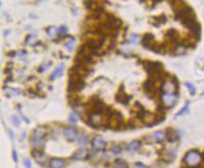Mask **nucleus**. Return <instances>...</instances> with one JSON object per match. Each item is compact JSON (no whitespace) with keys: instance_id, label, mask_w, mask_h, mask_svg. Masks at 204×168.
Segmentation results:
<instances>
[{"instance_id":"1","label":"nucleus","mask_w":204,"mask_h":168,"mask_svg":"<svg viewBox=\"0 0 204 168\" xmlns=\"http://www.w3.org/2000/svg\"><path fill=\"white\" fill-rule=\"evenodd\" d=\"M183 163L187 166L194 167L202 163V156L201 153L198 150L194 149V150H190L185 154L184 158H183Z\"/></svg>"},{"instance_id":"2","label":"nucleus","mask_w":204,"mask_h":168,"mask_svg":"<svg viewBox=\"0 0 204 168\" xmlns=\"http://www.w3.org/2000/svg\"><path fill=\"white\" fill-rule=\"evenodd\" d=\"M85 87V82L84 81H76L73 77H68V92L69 95H73L81 91Z\"/></svg>"},{"instance_id":"3","label":"nucleus","mask_w":204,"mask_h":168,"mask_svg":"<svg viewBox=\"0 0 204 168\" xmlns=\"http://www.w3.org/2000/svg\"><path fill=\"white\" fill-rule=\"evenodd\" d=\"M31 154H32V156L34 157V159L38 164L41 165V166H43V167L47 166L48 158L46 157V155H45V153H44L43 150H35V149H33Z\"/></svg>"},{"instance_id":"4","label":"nucleus","mask_w":204,"mask_h":168,"mask_svg":"<svg viewBox=\"0 0 204 168\" xmlns=\"http://www.w3.org/2000/svg\"><path fill=\"white\" fill-rule=\"evenodd\" d=\"M161 99V104H163L164 106H169V108H172L176 102V96L174 94H167V93H162L160 96Z\"/></svg>"},{"instance_id":"5","label":"nucleus","mask_w":204,"mask_h":168,"mask_svg":"<svg viewBox=\"0 0 204 168\" xmlns=\"http://www.w3.org/2000/svg\"><path fill=\"white\" fill-rule=\"evenodd\" d=\"M194 14V11H193V8L190 7V6H185L181 11L176 12V15H174V20H183L185 18H189V16L193 15Z\"/></svg>"},{"instance_id":"6","label":"nucleus","mask_w":204,"mask_h":168,"mask_svg":"<svg viewBox=\"0 0 204 168\" xmlns=\"http://www.w3.org/2000/svg\"><path fill=\"white\" fill-rule=\"evenodd\" d=\"M30 144L35 150H43L44 144H45V138L32 134V136L30 138Z\"/></svg>"},{"instance_id":"7","label":"nucleus","mask_w":204,"mask_h":168,"mask_svg":"<svg viewBox=\"0 0 204 168\" xmlns=\"http://www.w3.org/2000/svg\"><path fill=\"white\" fill-rule=\"evenodd\" d=\"M78 134L79 131H76L73 127H64V138H66L69 142H76V138L78 136Z\"/></svg>"},{"instance_id":"8","label":"nucleus","mask_w":204,"mask_h":168,"mask_svg":"<svg viewBox=\"0 0 204 168\" xmlns=\"http://www.w3.org/2000/svg\"><path fill=\"white\" fill-rule=\"evenodd\" d=\"M87 155H88L87 149L85 147H81V148L78 149L73 153V155L71 156V159H73V160H86Z\"/></svg>"},{"instance_id":"9","label":"nucleus","mask_w":204,"mask_h":168,"mask_svg":"<svg viewBox=\"0 0 204 168\" xmlns=\"http://www.w3.org/2000/svg\"><path fill=\"white\" fill-rule=\"evenodd\" d=\"M92 146H93L94 149H96V150H100V149L104 148V147H106V142H105L104 140L101 138V136H95V138L92 140L91 142Z\"/></svg>"},{"instance_id":"10","label":"nucleus","mask_w":204,"mask_h":168,"mask_svg":"<svg viewBox=\"0 0 204 168\" xmlns=\"http://www.w3.org/2000/svg\"><path fill=\"white\" fill-rule=\"evenodd\" d=\"M66 166V161L60 158H52L49 162V168H64Z\"/></svg>"},{"instance_id":"11","label":"nucleus","mask_w":204,"mask_h":168,"mask_svg":"<svg viewBox=\"0 0 204 168\" xmlns=\"http://www.w3.org/2000/svg\"><path fill=\"white\" fill-rule=\"evenodd\" d=\"M190 32H191V35H192L193 39L195 40V42H197L200 39V36H201V26L197 22V24H195L194 26L190 29Z\"/></svg>"},{"instance_id":"12","label":"nucleus","mask_w":204,"mask_h":168,"mask_svg":"<svg viewBox=\"0 0 204 168\" xmlns=\"http://www.w3.org/2000/svg\"><path fill=\"white\" fill-rule=\"evenodd\" d=\"M182 24H183V26H184L185 28H187V29H189V30H190V29L192 28L195 24H197L196 15H195V14H193V15L185 18V20H182Z\"/></svg>"},{"instance_id":"13","label":"nucleus","mask_w":204,"mask_h":168,"mask_svg":"<svg viewBox=\"0 0 204 168\" xmlns=\"http://www.w3.org/2000/svg\"><path fill=\"white\" fill-rule=\"evenodd\" d=\"M141 146H142V142L139 140H135V141H132V142L128 145L127 149L131 153H137L139 150H140Z\"/></svg>"},{"instance_id":"14","label":"nucleus","mask_w":204,"mask_h":168,"mask_svg":"<svg viewBox=\"0 0 204 168\" xmlns=\"http://www.w3.org/2000/svg\"><path fill=\"white\" fill-rule=\"evenodd\" d=\"M153 39H154V36H153L152 34H146V35L143 37V39L141 40V43H142V45L144 46V47L149 48L151 46V44L153 43V41H152Z\"/></svg>"},{"instance_id":"15","label":"nucleus","mask_w":204,"mask_h":168,"mask_svg":"<svg viewBox=\"0 0 204 168\" xmlns=\"http://www.w3.org/2000/svg\"><path fill=\"white\" fill-rule=\"evenodd\" d=\"M76 142L80 145V146H83V147H86L87 145H89V140L87 138V136H85L83 134L79 133L78 134V136L76 138Z\"/></svg>"},{"instance_id":"16","label":"nucleus","mask_w":204,"mask_h":168,"mask_svg":"<svg viewBox=\"0 0 204 168\" xmlns=\"http://www.w3.org/2000/svg\"><path fill=\"white\" fill-rule=\"evenodd\" d=\"M152 138H154L156 142H162V141H164L165 138H167V134L164 133V131H155V133L152 134Z\"/></svg>"},{"instance_id":"17","label":"nucleus","mask_w":204,"mask_h":168,"mask_svg":"<svg viewBox=\"0 0 204 168\" xmlns=\"http://www.w3.org/2000/svg\"><path fill=\"white\" fill-rule=\"evenodd\" d=\"M112 168H129V164L123 159H115Z\"/></svg>"},{"instance_id":"18","label":"nucleus","mask_w":204,"mask_h":168,"mask_svg":"<svg viewBox=\"0 0 204 168\" xmlns=\"http://www.w3.org/2000/svg\"><path fill=\"white\" fill-rule=\"evenodd\" d=\"M45 127H42V125H39V127H37L36 129H34V131H33V134L34 136H41V138H45Z\"/></svg>"},{"instance_id":"19","label":"nucleus","mask_w":204,"mask_h":168,"mask_svg":"<svg viewBox=\"0 0 204 168\" xmlns=\"http://www.w3.org/2000/svg\"><path fill=\"white\" fill-rule=\"evenodd\" d=\"M62 70H64V65H59L57 68L55 69V70L53 71V72H52V75H50V79H55L56 77H60V75H61Z\"/></svg>"},{"instance_id":"20","label":"nucleus","mask_w":204,"mask_h":168,"mask_svg":"<svg viewBox=\"0 0 204 168\" xmlns=\"http://www.w3.org/2000/svg\"><path fill=\"white\" fill-rule=\"evenodd\" d=\"M110 152L114 155H119L121 152H123V147L119 146V145H116V146H113L112 148L110 149Z\"/></svg>"},{"instance_id":"21","label":"nucleus","mask_w":204,"mask_h":168,"mask_svg":"<svg viewBox=\"0 0 204 168\" xmlns=\"http://www.w3.org/2000/svg\"><path fill=\"white\" fill-rule=\"evenodd\" d=\"M169 82L172 85H174V87H176V90H179V88H180V86H179V82H178V79H176L174 75H170L169 77Z\"/></svg>"},{"instance_id":"22","label":"nucleus","mask_w":204,"mask_h":168,"mask_svg":"<svg viewBox=\"0 0 204 168\" xmlns=\"http://www.w3.org/2000/svg\"><path fill=\"white\" fill-rule=\"evenodd\" d=\"M188 109H189V103H187L186 105H185L184 107H183L182 109H181L180 111H179L178 113H176V116H181V115L185 114V113L188 112Z\"/></svg>"},{"instance_id":"23","label":"nucleus","mask_w":204,"mask_h":168,"mask_svg":"<svg viewBox=\"0 0 204 168\" xmlns=\"http://www.w3.org/2000/svg\"><path fill=\"white\" fill-rule=\"evenodd\" d=\"M68 119H69V122L73 123V124H76V123H77V121H78L77 114H76V113H71V114H69Z\"/></svg>"},{"instance_id":"24","label":"nucleus","mask_w":204,"mask_h":168,"mask_svg":"<svg viewBox=\"0 0 204 168\" xmlns=\"http://www.w3.org/2000/svg\"><path fill=\"white\" fill-rule=\"evenodd\" d=\"M185 85H186V87L189 89V91H190V93L192 94V95H194L195 92H196V90H195V87H194V86H193L192 84H190V83H186V84H185Z\"/></svg>"},{"instance_id":"25","label":"nucleus","mask_w":204,"mask_h":168,"mask_svg":"<svg viewBox=\"0 0 204 168\" xmlns=\"http://www.w3.org/2000/svg\"><path fill=\"white\" fill-rule=\"evenodd\" d=\"M73 43H75V39H71V41H68L66 43V47L68 48V49L69 50V51H71L73 50Z\"/></svg>"},{"instance_id":"26","label":"nucleus","mask_w":204,"mask_h":168,"mask_svg":"<svg viewBox=\"0 0 204 168\" xmlns=\"http://www.w3.org/2000/svg\"><path fill=\"white\" fill-rule=\"evenodd\" d=\"M10 95H20V91H18V89H8Z\"/></svg>"},{"instance_id":"27","label":"nucleus","mask_w":204,"mask_h":168,"mask_svg":"<svg viewBox=\"0 0 204 168\" xmlns=\"http://www.w3.org/2000/svg\"><path fill=\"white\" fill-rule=\"evenodd\" d=\"M57 33L58 34H66V33H68V29H66V27L62 26L57 30Z\"/></svg>"},{"instance_id":"28","label":"nucleus","mask_w":204,"mask_h":168,"mask_svg":"<svg viewBox=\"0 0 204 168\" xmlns=\"http://www.w3.org/2000/svg\"><path fill=\"white\" fill-rule=\"evenodd\" d=\"M12 159H13V162L14 163H18V153H16V151L14 150H12Z\"/></svg>"},{"instance_id":"29","label":"nucleus","mask_w":204,"mask_h":168,"mask_svg":"<svg viewBox=\"0 0 204 168\" xmlns=\"http://www.w3.org/2000/svg\"><path fill=\"white\" fill-rule=\"evenodd\" d=\"M11 120H12V122H13V124L16 125V127H18V124H20V120H18V118L16 116V115H13V116L11 117Z\"/></svg>"},{"instance_id":"30","label":"nucleus","mask_w":204,"mask_h":168,"mask_svg":"<svg viewBox=\"0 0 204 168\" xmlns=\"http://www.w3.org/2000/svg\"><path fill=\"white\" fill-rule=\"evenodd\" d=\"M138 39H139V36L138 35H135V34H133L130 41H131L132 43H137V42H138Z\"/></svg>"},{"instance_id":"31","label":"nucleus","mask_w":204,"mask_h":168,"mask_svg":"<svg viewBox=\"0 0 204 168\" xmlns=\"http://www.w3.org/2000/svg\"><path fill=\"white\" fill-rule=\"evenodd\" d=\"M24 165L26 166V168H32V165H31L30 160H28V159H25V160H24Z\"/></svg>"},{"instance_id":"32","label":"nucleus","mask_w":204,"mask_h":168,"mask_svg":"<svg viewBox=\"0 0 204 168\" xmlns=\"http://www.w3.org/2000/svg\"><path fill=\"white\" fill-rule=\"evenodd\" d=\"M134 168H147L144 164H142L141 162H136L134 165Z\"/></svg>"},{"instance_id":"33","label":"nucleus","mask_w":204,"mask_h":168,"mask_svg":"<svg viewBox=\"0 0 204 168\" xmlns=\"http://www.w3.org/2000/svg\"><path fill=\"white\" fill-rule=\"evenodd\" d=\"M51 64H52L51 62H49V63H47V64H46V65H43V66L41 67V68H40V71H42V70H46V69L49 68V67L51 66Z\"/></svg>"},{"instance_id":"34","label":"nucleus","mask_w":204,"mask_h":168,"mask_svg":"<svg viewBox=\"0 0 204 168\" xmlns=\"http://www.w3.org/2000/svg\"><path fill=\"white\" fill-rule=\"evenodd\" d=\"M25 138H26V133H25V131H24V133L22 134V136H20V141H24V140H25Z\"/></svg>"},{"instance_id":"35","label":"nucleus","mask_w":204,"mask_h":168,"mask_svg":"<svg viewBox=\"0 0 204 168\" xmlns=\"http://www.w3.org/2000/svg\"><path fill=\"white\" fill-rule=\"evenodd\" d=\"M12 79V77H11V75L10 77H8L7 79H6V81H5V84H8V83H10V81Z\"/></svg>"},{"instance_id":"36","label":"nucleus","mask_w":204,"mask_h":168,"mask_svg":"<svg viewBox=\"0 0 204 168\" xmlns=\"http://www.w3.org/2000/svg\"><path fill=\"white\" fill-rule=\"evenodd\" d=\"M8 134H9V136H10V138H11V140H13V138H14V136H13V134H11V131L8 129Z\"/></svg>"},{"instance_id":"37","label":"nucleus","mask_w":204,"mask_h":168,"mask_svg":"<svg viewBox=\"0 0 204 168\" xmlns=\"http://www.w3.org/2000/svg\"><path fill=\"white\" fill-rule=\"evenodd\" d=\"M8 33H9V31H8V30H6V31H5V32H4V34H3V35H4V36H5V37H6V36H7V35H8Z\"/></svg>"},{"instance_id":"38","label":"nucleus","mask_w":204,"mask_h":168,"mask_svg":"<svg viewBox=\"0 0 204 168\" xmlns=\"http://www.w3.org/2000/svg\"><path fill=\"white\" fill-rule=\"evenodd\" d=\"M201 156H202V162H204V152L201 154Z\"/></svg>"},{"instance_id":"39","label":"nucleus","mask_w":204,"mask_h":168,"mask_svg":"<svg viewBox=\"0 0 204 168\" xmlns=\"http://www.w3.org/2000/svg\"><path fill=\"white\" fill-rule=\"evenodd\" d=\"M202 96H204V93H203V94H202Z\"/></svg>"}]
</instances>
